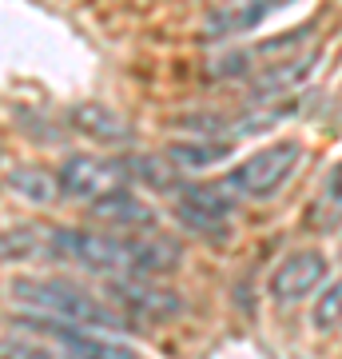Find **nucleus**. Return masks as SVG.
Wrapping results in <instances>:
<instances>
[{
  "instance_id": "14",
  "label": "nucleus",
  "mask_w": 342,
  "mask_h": 359,
  "mask_svg": "<svg viewBox=\"0 0 342 359\" xmlns=\"http://www.w3.org/2000/svg\"><path fill=\"white\" fill-rule=\"evenodd\" d=\"M231 156V140H179L167 148V160L183 172H203Z\"/></svg>"
},
{
  "instance_id": "3",
  "label": "nucleus",
  "mask_w": 342,
  "mask_h": 359,
  "mask_svg": "<svg viewBox=\"0 0 342 359\" xmlns=\"http://www.w3.org/2000/svg\"><path fill=\"white\" fill-rule=\"evenodd\" d=\"M299 160H303V148L294 140H279V144H271V148H259V152L247 156V160L227 176V188L235 196H247V200L271 196L291 180Z\"/></svg>"
},
{
  "instance_id": "7",
  "label": "nucleus",
  "mask_w": 342,
  "mask_h": 359,
  "mask_svg": "<svg viewBox=\"0 0 342 359\" xmlns=\"http://www.w3.org/2000/svg\"><path fill=\"white\" fill-rule=\"evenodd\" d=\"M112 295L124 304V308L136 311L140 320H171V316L183 311V304H179L176 292L152 287L143 276H120V280L112 283Z\"/></svg>"
},
{
  "instance_id": "4",
  "label": "nucleus",
  "mask_w": 342,
  "mask_h": 359,
  "mask_svg": "<svg viewBox=\"0 0 342 359\" xmlns=\"http://www.w3.org/2000/svg\"><path fill=\"white\" fill-rule=\"evenodd\" d=\"M20 323L32 327V332H40L44 339H56V344L64 347V359H136L131 347H120V344H112V339H96V335H88L80 323L52 320V316H40V311L20 316Z\"/></svg>"
},
{
  "instance_id": "15",
  "label": "nucleus",
  "mask_w": 342,
  "mask_h": 359,
  "mask_svg": "<svg viewBox=\"0 0 342 359\" xmlns=\"http://www.w3.org/2000/svg\"><path fill=\"white\" fill-rule=\"evenodd\" d=\"M315 219H318V224H327V228H334V224L342 219V164L330 172L327 188H322V196H318Z\"/></svg>"
},
{
  "instance_id": "6",
  "label": "nucleus",
  "mask_w": 342,
  "mask_h": 359,
  "mask_svg": "<svg viewBox=\"0 0 342 359\" xmlns=\"http://www.w3.org/2000/svg\"><path fill=\"white\" fill-rule=\"evenodd\" d=\"M322 276H327V259L318 256V252H294V256H287L275 268V276H271V295L279 304H299L303 295H311L322 283Z\"/></svg>"
},
{
  "instance_id": "10",
  "label": "nucleus",
  "mask_w": 342,
  "mask_h": 359,
  "mask_svg": "<svg viewBox=\"0 0 342 359\" xmlns=\"http://www.w3.org/2000/svg\"><path fill=\"white\" fill-rule=\"evenodd\" d=\"M72 124H76L84 136L104 140V144L131 140V124H127L115 108H108V104H76V108H72Z\"/></svg>"
},
{
  "instance_id": "13",
  "label": "nucleus",
  "mask_w": 342,
  "mask_h": 359,
  "mask_svg": "<svg viewBox=\"0 0 342 359\" xmlns=\"http://www.w3.org/2000/svg\"><path fill=\"white\" fill-rule=\"evenodd\" d=\"M315 60H318V48H311L306 56H291V60H279V65L263 68V72H259V80L251 84L255 96H279V92L294 88L299 80H306V72L315 68Z\"/></svg>"
},
{
  "instance_id": "12",
  "label": "nucleus",
  "mask_w": 342,
  "mask_h": 359,
  "mask_svg": "<svg viewBox=\"0 0 342 359\" xmlns=\"http://www.w3.org/2000/svg\"><path fill=\"white\" fill-rule=\"evenodd\" d=\"M4 184H8V192H16L28 204H52L56 192H60V176H52L44 168H24V164L8 168L4 172Z\"/></svg>"
},
{
  "instance_id": "11",
  "label": "nucleus",
  "mask_w": 342,
  "mask_h": 359,
  "mask_svg": "<svg viewBox=\"0 0 342 359\" xmlns=\"http://www.w3.org/2000/svg\"><path fill=\"white\" fill-rule=\"evenodd\" d=\"M283 0H239V4H231L223 13H215L207 20V36H235V32H247L263 20L271 8H279Z\"/></svg>"
},
{
  "instance_id": "2",
  "label": "nucleus",
  "mask_w": 342,
  "mask_h": 359,
  "mask_svg": "<svg viewBox=\"0 0 342 359\" xmlns=\"http://www.w3.org/2000/svg\"><path fill=\"white\" fill-rule=\"evenodd\" d=\"M52 252L60 259H72L80 268H88V271H100V276H143L140 236L60 228V231H52Z\"/></svg>"
},
{
  "instance_id": "5",
  "label": "nucleus",
  "mask_w": 342,
  "mask_h": 359,
  "mask_svg": "<svg viewBox=\"0 0 342 359\" xmlns=\"http://www.w3.org/2000/svg\"><path fill=\"white\" fill-rule=\"evenodd\" d=\"M60 192L72 196V200H88L96 204L100 196L124 188V168L112 164V160H100V156H68L60 164Z\"/></svg>"
},
{
  "instance_id": "9",
  "label": "nucleus",
  "mask_w": 342,
  "mask_h": 359,
  "mask_svg": "<svg viewBox=\"0 0 342 359\" xmlns=\"http://www.w3.org/2000/svg\"><path fill=\"white\" fill-rule=\"evenodd\" d=\"M92 216L112 224V228H152L155 224V212L143 204L140 196H131L127 188H115V192L100 196L92 204Z\"/></svg>"
},
{
  "instance_id": "16",
  "label": "nucleus",
  "mask_w": 342,
  "mask_h": 359,
  "mask_svg": "<svg viewBox=\"0 0 342 359\" xmlns=\"http://www.w3.org/2000/svg\"><path fill=\"white\" fill-rule=\"evenodd\" d=\"M342 323V280H334L315 304V327L318 332H334Z\"/></svg>"
},
{
  "instance_id": "1",
  "label": "nucleus",
  "mask_w": 342,
  "mask_h": 359,
  "mask_svg": "<svg viewBox=\"0 0 342 359\" xmlns=\"http://www.w3.org/2000/svg\"><path fill=\"white\" fill-rule=\"evenodd\" d=\"M8 295L20 299L24 308L40 311V316H52V320L64 323H80V327H124V320L115 316L112 308H104L96 295H88L84 287L68 280H13L8 283Z\"/></svg>"
},
{
  "instance_id": "8",
  "label": "nucleus",
  "mask_w": 342,
  "mask_h": 359,
  "mask_svg": "<svg viewBox=\"0 0 342 359\" xmlns=\"http://www.w3.org/2000/svg\"><path fill=\"white\" fill-rule=\"evenodd\" d=\"M179 216H183V224L195 231H203V236H223V228H227V216H231V196L219 192V188H203V184H195V188H183V204H179Z\"/></svg>"
}]
</instances>
